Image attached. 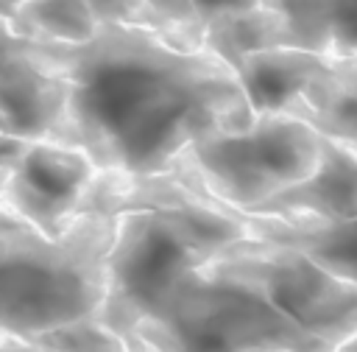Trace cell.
I'll list each match as a JSON object with an SVG mask.
<instances>
[{
    "mask_svg": "<svg viewBox=\"0 0 357 352\" xmlns=\"http://www.w3.org/2000/svg\"><path fill=\"white\" fill-rule=\"evenodd\" d=\"M20 42L67 81L73 145L98 168L167 170L195 137L254 117L237 73L220 56L181 50L139 22L106 20L78 45Z\"/></svg>",
    "mask_w": 357,
    "mask_h": 352,
    "instance_id": "6da1fadb",
    "label": "cell"
},
{
    "mask_svg": "<svg viewBox=\"0 0 357 352\" xmlns=\"http://www.w3.org/2000/svg\"><path fill=\"white\" fill-rule=\"evenodd\" d=\"M234 207L206 196L187 210H131L117 215L106 254V293L98 318L128 349L139 321H156L178 288L226 243L245 237Z\"/></svg>",
    "mask_w": 357,
    "mask_h": 352,
    "instance_id": "7a4b0ae2",
    "label": "cell"
},
{
    "mask_svg": "<svg viewBox=\"0 0 357 352\" xmlns=\"http://www.w3.org/2000/svg\"><path fill=\"white\" fill-rule=\"evenodd\" d=\"M114 226L117 215H75L64 235L50 237L0 201V330L28 341L98 316Z\"/></svg>",
    "mask_w": 357,
    "mask_h": 352,
    "instance_id": "3957f363",
    "label": "cell"
},
{
    "mask_svg": "<svg viewBox=\"0 0 357 352\" xmlns=\"http://www.w3.org/2000/svg\"><path fill=\"white\" fill-rule=\"evenodd\" d=\"M321 156V131L290 112H254L240 129H220L184 145L167 170L195 190L254 210L279 190L307 179Z\"/></svg>",
    "mask_w": 357,
    "mask_h": 352,
    "instance_id": "277c9868",
    "label": "cell"
},
{
    "mask_svg": "<svg viewBox=\"0 0 357 352\" xmlns=\"http://www.w3.org/2000/svg\"><path fill=\"white\" fill-rule=\"evenodd\" d=\"M201 268L248 288L324 349H340L357 332V282L290 243L245 235L218 249Z\"/></svg>",
    "mask_w": 357,
    "mask_h": 352,
    "instance_id": "5b68a950",
    "label": "cell"
},
{
    "mask_svg": "<svg viewBox=\"0 0 357 352\" xmlns=\"http://www.w3.org/2000/svg\"><path fill=\"white\" fill-rule=\"evenodd\" d=\"M128 349H324L248 288L198 268L165 316L139 321Z\"/></svg>",
    "mask_w": 357,
    "mask_h": 352,
    "instance_id": "8992f818",
    "label": "cell"
},
{
    "mask_svg": "<svg viewBox=\"0 0 357 352\" xmlns=\"http://www.w3.org/2000/svg\"><path fill=\"white\" fill-rule=\"evenodd\" d=\"M95 170V159L78 145L28 140L6 173L0 201L39 232L59 237L78 215Z\"/></svg>",
    "mask_w": 357,
    "mask_h": 352,
    "instance_id": "52a82bcc",
    "label": "cell"
},
{
    "mask_svg": "<svg viewBox=\"0 0 357 352\" xmlns=\"http://www.w3.org/2000/svg\"><path fill=\"white\" fill-rule=\"evenodd\" d=\"M67 101V81L33 59L17 36L11 50L0 56V131L20 140L73 145Z\"/></svg>",
    "mask_w": 357,
    "mask_h": 352,
    "instance_id": "ba28073f",
    "label": "cell"
},
{
    "mask_svg": "<svg viewBox=\"0 0 357 352\" xmlns=\"http://www.w3.org/2000/svg\"><path fill=\"white\" fill-rule=\"evenodd\" d=\"M245 212L310 221L357 218V151L321 134V156L315 170Z\"/></svg>",
    "mask_w": 357,
    "mask_h": 352,
    "instance_id": "9c48e42d",
    "label": "cell"
},
{
    "mask_svg": "<svg viewBox=\"0 0 357 352\" xmlns=\"http://www.w3.org/2000/svg\"><path fill=\"white\" fill-rule=\"evenodd\" d=\"M329 64L326 53L307 47L273 45L245 53L234 73L248 95L254 112H284Z\"/></svg>",
    "mask_w": 357,
    "mask_h": 352,
    "instance_id": "30bf717a",
    "label": "cell"
},
{
    "mask_svg": "<svg viewBox=\"0 0 357 352\" xmlns=\"http://www.w3.org/2000/svg\"><path fill=\"white\" fill-rule=\"evenodd\" d=\"M234 212L240 215L251 237L290 243L307 251L329 271L357 282V218L310 221V218H282V215L245 212V210H234Z\"/></svg>",
    "mask_w": 357,
    "mask_h": 352,
    "instance_id": "8fae6325",
    "label": "cell"
},
{
    "mask_svg": "<svg viewBox=\"0 0 357 352\" xmlns=\"http://www.w3.org/2000/svg\"><path fill=\"white\" fill-rule=\"evenodd\" d=\"M279 22V45L326 56L357 53V0H259Z\"/></svg>",
    "mask_w": 357,
    "mask_h": 352,
    "instance_id": "7c38bea8",
    "label": "cell"
},
{
    "mask_svg": "<svg viewBox=\"0 0 357 352\" xmlns=\"http://www.w3.org/2000/svg\"><path fill=\"white\" fill-rule=\"evenodd\" d=\"M284 112L357 151V53L329 56L321 75Z\"/></svg>",
    "mask_w": 357,
    "mask_h": 352,
    "instance_id": "4fadbf2b",
    "label": "cell"
},
{
    "mask_svg": "<svg viewBox=\"0 0 357 352\" xmlns=\"http://www.w3.org/2000/svg\"><path fill=\"white\" fill-rule=\"evenodd\" d=\"M100 20L89 0H25L8 20L17 36L78 45L95 36Z\"/></svg>",
    "mask_w": 357,
    "mask_h": 352,
    "instance_id": "5bb4252c",
    "label": "cell"
},
{
    "mask_svg": "<svg viewBox=\"0 0 357 352\" xmlns=\"http://www.w3.org/2000/svg\"><path fill=\"white\" fill-rule=\"evenodd\" d=\"M131 22L153 28L156 34H162L170 45L181 50L204 47L206 22L198 14L192 0H139Z\"/></svg>",
    "mask_w": 357,
    "mask_h": 352,
    "instance_id": "9a60e30c",
    "label": "cell"
},
{
    "mask_svg": "<svg viewBox=\"0 0 357 352\" xmlns=\"http://www.w3.org/2000/svg\"><path fill=\"white\" fill-rule=\"evenodd\" d=\"M31 349H126V341L98 316L73 318L28 338Z\"/></svg>",
    "mask_w": 357,
    "mask_h": 352,
    "instance_id": "2e32d148",
    "label": "cell"
},
{
    "mask_svg": "<svg viewBox=\"0 0 357 352\" xmlns=\"http://www.w3.org/2000/svg\"><path fill=\"white\" fill-rule=\"evenodd\" d=\"M198 14L204 17V22L218 20V17H229V14H240V11H251L259 6V0H192Z\"/></svg>",
    "mask_w": 357,
    "mask_h": 352,
    "instance_id": "e0dca14e",
    "label": "cell"
},
{
    "mask_svg": "<svg viewBox=\"0 0 357 352\" xmlns=\"http://www.w3.org/2000/svg\"><path fill=\"white\" fill-rule=\"evenodd\" d=\"M25 142L28 140H20V137H11V134H3L0 131V190H3V182H6L8 168L14 165V159L20 156V151H22Z\"/></svg>",
    "mask_w": 357,
    "mask_h": 352,
    "instance_id": "ac0fdd59",
    "label": "cell"
},
{
    "mask_svg": "<svg viewBox=\"0 0 357 352\" xmlns=\"http://www.w3.org/2000/svg\"><path fill=\"white\" fill-rule=\"evenodd\" d=\"M89 6L95 8L98 20H128L131 22V8L126 6V0H89Z\"/></svg>",
    "mask_w": 357,
    "mask_h": 352,
    "instance_id": "d6986e66",
    "label": "cell"
},
{
    "mask_svg": "<svg viewBox=\"0 0 357 352\" xmlns=\"http://www.w3.org/2000/svg\"><path fill=\"white\" fill-rule=\"evenodd\" d=\"M11 346H17V349H31L25 338H20V335H11V332L0 330V349H11Z\"/></svg>",
    "mask_w": 357,
    "mask_h": 352,
    "instance_id": "ffe728a7",
    "label": "cell"
},
{
    "mask_svg": "<svg viewBox=\"0 0 357 352\" xmlns=\"http://www.w3.org/2000/svg\"><path fill=\"white\" fill-rule=\"evenodd\" d=\"M14 39H17V36H14V31H11V28H8V22H6L3 17H0V56L11 50Z\"/></svg>",
    "mask_w": 357,
    "mask_h": 352,
    "instance_id": "44dd1931",
    "label": "cell"
},
{
    "mask_svg": "<svg viewBox=\"0 0 357 352\" xmlns=\"http://www.w3.org/2000/svg\"><path fill=\"white\" fill-rule=\"evenodd\" d=\"M20 3H25V0H0V17L8 22L14 17V11L20 8Z\"/></svg>",
    "mask_w": 357,
    "mask_h": 352,
    "instance_id": "7402d4cb",
    "label": "cell"
},
{
    "mask_svg": "<svg viewBox=\"0 0 357 352\" xmlns=\"http://www.w3.org/2000/svg\"><path fill=\"white\" fill-rule=\"evenodd\" d=\"M340 349H357V332H354V335H349V338L340 344Z\"/></svg>",
    "mask_w": 357,
    "mask_h": 352,
    "instance_id": "603a6c76",
    "label": "cell"
},
{
    "mask_svg": "<svg viewBox=\"0 0 357 352\" xmlns=\"http://www.w3.org/2000/svg\"><path fill=\"white\" fill-rule=\"evenodd\" d=\"M126 6L131 8V20H134V11H137V6H139V0H126Z\"/></svg>",
    "mask_w": 357,
    "mask_h": 352,
    "instance_id": "cb8c5ba5",
    "label": "cell"
}]
</instances>
